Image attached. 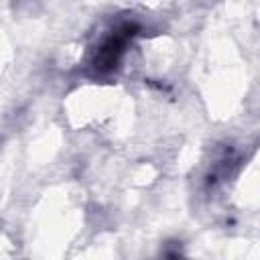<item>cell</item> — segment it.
Instances as JSON below:
<instances>
[{
	"mask_svg": "<svg viewBox=\"0 0 260 260\" xmlns=\"http://www.w3.org/2000/svg\"><path fill=\"white\" fill-rule=\"evenodd\" d=\"M167 260H183V258H179V256H177V254H173V256H169V258H167Z\"/></svg>",
	"mask_w": 260,
	"mask_h": 260,
	"instance_id": "obj_1",
	"label": "cell"
}]
</instances>
